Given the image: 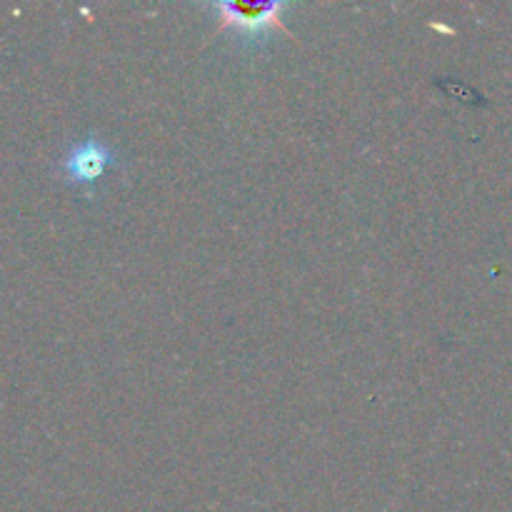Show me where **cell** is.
I'll list each match as a JSON object with an SVG mask.
<instances>
[{"instance_id": "obj_1", "label": "cell", "mask_w": 512, "mask_h": 512, "mask_svg": "<svg viewBox=\"0 0 512 512\" xmlns=\"http://www.w3.org/2000/svg\"><path fill=\"white\" fill-rule=\"evenodd\" d=\"M208 8L218 15L220 30H233L235 38H238V48L243 53H260V50L268 48L278 30L288 33L283 13L290 5L283 0H273V3L218 0V3H210Z\"/></svg>"}, {"instance_id": "obj_2", "label": "cell", "mask_w": 512, "mask_h": 512, "mask_svg": "<svg viewBox=\"0 0 512 512\" xmlns=\"http://www.w3.org/2000/svg\"><path fill=\"white\" fill-rule=\"evenodd\" d=\"M115 165H118V150L100 135L88 133L68 145L55 170L65 185L85 195H95L98 183H103V178Z\"/></svg>"}]
</instances>
